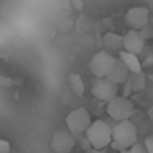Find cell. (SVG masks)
<instances>
[{"instance_id": "obj_13", "label": "cell", "mask_w": 153, "mask_h": 153, "mask_svg": "<svg viewBox=\"0 0 153 153\" xmlns=\"http://www.w3.org/2000/svg\"><path fill=\"white\" fill-rule=\"evenodd\" d=\"M68 87H70V91L76 97H83V93H85V82H83V78L79 74H76V72L68 74Z\"/></svg>"}, {"instance_id": "obj_16", "label": "cell", "mask_w": 153, "mask_h": 153, "mask_svg": "<svg viewBox=\"0 0 153 153\" xmlns=\"http://www.w3.org/2000/svg\"><path fill=\"white\" fill-rule=\"evenodd\" d=\"M128 153H147V149L146 147H143V143H134V146L130 147V149H128Z\"/></svg>"}, {"instance_id": "obj_9", "label": "cell", "mask_w": 153, "mask_h": 153, "mask_svg": "<svg viewBox=\"0 0 153 153\" xmlns=\"http://www.w3.org/2000/svg\"><path fill=\"white\" fill-rule=\"evenodd\" d=\"M146 39H143V35L140 33V31L136 29H130L126 35H124V43H122V51H128L132 52V54H142L143 49H146Z\"/></svg>"}, {"instance_id": "obj_19", "label": "cell", "mask_w": 153, "mask_h": 153, "mask_svg": "<svg viewBox=\"0 0 153 153\" xmlns=\"http://www.w3.org/2000/svg\"><path fill=\"white\" fill-rule=\"evenodd\" d=\"M143 147L147 149V153H153V136H147L143 140Z\"/></svg>"}, {"instance_id": "obj_4", "label": "cell", "mask_w": 153, "mask_h": 153, "mask_svg": "<svg viewBox=\"0 0 153 153\" xmlns=\"http://www.w3.org/2000/svg\"><path fill=\"white\" fill-rule=\"evenodd\" d=\"M91 122H93V118H91L89 111L83 108V107H78V108L68 112L66 130L74 136H85V132H87V128L91 126Z\"/></svg>"}, {"instance_id": "obj_5", "label": "cell", "mask_w": 153, "mask_h": 153, "mask_svg": "<svg viewBox=\"0 0 153 153\" xmlns=\"http://www.w3.org/2000/svg\"><path fill=\"white\" fill-rule=\"evenodd\" d=\"M116 60H118V56H114L112 52L108 51H99L95 52L93 56H91L89 60V72L95 76V78H107L108 74H111V70L114 68Z\"/></svg>"}, {"instance_id": "obj_17", "label": "cell", "mask_w": 153, "mask_h": 153, "mask_svg": "<svg viewBox=\"0 0 153 153\" xmlns=\"http://www.w3.org/2000/svg\"><path fill=\"white\" fill-rule=\"evenodd\" d=\"M10 151H12L10 142H8V140H4V138H0V153H10Z\"/></svg>"}, {"instance_id": "obj_7", "label": "cell", "mask_w": 153, "mask_h": 153, "mask_svg": "<svg viewBox=\"0 0 153 153\" xmlns=\"http://www.w3.org/2000/svg\"><path fill=\"white\" fill-rule=\"evenodd\" d=\"M124 22L130 29H136V31H142L147 23L151 22V14L146 6H134L126 12L124 16Z\"/></svg>"}, {"instance_id": "obj_21", "label": "cell", "mask_w": 153, "mask_h": 153, "mask_svg": "<svg viewBox=\"0 0 153 153\" xmlns=\"http://www.w3.org/2000/svg\"><path fill=\"white\" fill-rule=\"evenodd\" d=\"M116 153H120V151H116Z\"/></svg>"}, {"instance_id": "obj_12", "label": "cell", "mask_w": 153, "mask_h": 153, "mask_svg": "<svg viewBox=\"0 0 153 153\" xmlns=\"http://www.w3.org/2000/svg\"><path fill=\"white\" fill-rule=\"evenodd\" d=\"M122 43H124V35L111 31V33H105V37H103V49L114 54V52L122 51Z\"/></svg>"}, {"instance_id": "obj_14", "label": "cell", "mask_w": 153, "mask_h": 153, "mask_svg": "<svg viewBox=\"0 0 153 153\" xmlns=\"http://www.w3.org/2000/svg\"><path fill=\"white\" fill-rule=\"evenodd\" d=\"M132 87V93H138V91L146 89V74L143 72H138V74H130V79H128Z\"/></svg>"}, {"instance_id": "obj_8", "label": "cell", "mask_w": 153, "mask_h": 153, "mask_svg": "<svg viewBox=\"0 0 153 153\" xmlns=\"http://www.w3.org/2000/svg\"><path fill=\"white\" fill-rule=\"evenodd\" d=\"M76 146V136L68 130H56L51 136V149L54 153H70Z\"/></svg>"}, {"instance_id": "obj_10", "label": "cell", "mask_w": 153, "mask_h": 153, "mask_svg": "<svg viewBox=\"0 0 153 153\" xmlns=\"http://www.w3.org/2000/svg\"><path fill=\"white\" fill-rule=\"evenodd\" d=\"M111 82H114L116 85H124V83L130 79V70L126 68V64L122 62V60H116V64H114V68L111 70V74L107 76Z\"/></svg>"}, {"instance_id": "obj_20", "label": "cell", "mask_w": 153, "mask_h": 153, "mask_svg": "<svg viewBox=\"0 0 153 153\" xmlns=\"http://www.w3.org/2000/svg\"><path fill=\"white\" fill-rule=\"evenodd\" d=\"M85 153H107V149H95V147H91L89 143L85 142Z\"/></svg>"}, {"instance_id": "obj_15", "label": "cell", "mask_w": 153, "mask_h": 153, "mask_svg": "<svg viewBox=\"0 0 153 153\" xmlns=\"http://www.w3.org/2000/svg\"><path fill=\"white\" fill-rule=\"evenodd\" d=\"M140 33L143 35V39H146V41H149V39H153V27H151V22L147 23V25L143 27V29L140 31Z\"/></svg>"}, {"instance_id": "obj_18", "label": "cell", "mask_w": 153, "mask_h": 153, "mask_svg": "<svg viewBox=\"0 0 153 153\" xmlns=\"http://www.w3.org/2000/svg\"><path fill=\"white\" fill-rule=\"evenodd\" d=\"M14 79H12V78H8V76H2V74H0V85H2V87H12V85H14Z\"/></svg>"}, {"instance_id": "obj_6", "label": "cell", "mask_w": 153, "mask_h": 153, "mask_svg": "<svg viewBox=\"0 0 153 153\" xmlns=\"http://www.w3.org/2000/svg\"><path fill=\"white\" fill-rule=\"evenodd\" d=\"M91 95L97 101L108 103L111 99H114L116 95H120V85H116L114 82H111L108 78H97L91 85Z\"/></svg>"}, {"instance_id": "obj_11", "label": "cell", "mask_w": 153, "mask_h": 153, "mask_svg": "<svg viewBox=\"0 0 153 153\" xmlns=\"http://www.w3.org/2000/svg\"><path fill=\"white\" fill-rule=\"evenodd\" d=\"M118 60H122L126 64V68L130 70V74H138V72H143V66H142V58L138 54H132L128 51H120L118 52Z\"/></svg>"}, {"instance_id": "obj_1", "label": "cell", "mask_w": 153, "mask_h": 153, "mask_svg": "<svg viewBox=\"0 0 153 153\" xmlns=\"http://www.w3.org/2000/svg\"><path fill=\"white\" fill-rule=\"evenodd\" d=\"M134 143H138V128L132 120H120L112 126V143L111 147L116 151L130 149Z\"/></svg>"}, {"instance_id": "obj_2", "label": "cell", "mask_w": 153, "mask_h": 153, "mask_svg": "<svg viewBox=\"0 0 153 153\" xmlns=\"http://www.w3.org/2000/svg\"><path fill=\"white\" fill-rule=\"evenodd\" d=\"M85 142L95 149H107L112 143V126L107 120H93L85 132Z\"/></svg>"}, {"instance_id": "obj_3", "label": "cell", "mask_w": 153, "mask_h": 153, "mask_svg": "<svg viewBox=\"0 0 153 153\" xmlns=\"http://www.w3.org/2000/svg\"><path fill=\"white\" fill-rule=\"evenodd\" d=\"M107 114L108 118H112L114 122L120 120H130L136 114V103L130 97H124V95H116L114 99L107 103Z\"/></svg>"}]
</instances>
